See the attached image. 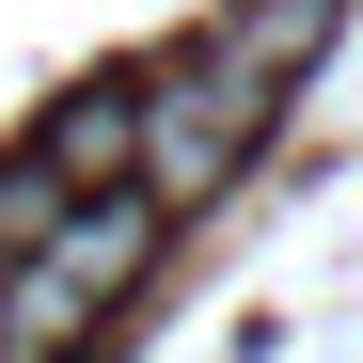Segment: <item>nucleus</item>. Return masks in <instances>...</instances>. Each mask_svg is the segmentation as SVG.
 I'll list each match as a JSON object with an SVG mask.
<instances>
[{"instance_id":"obj_5","label":"nucleus","mask_w":363,"mask_h":363,"mask_svg":"<svg viewBox=\"0 0 363 363\" xmlns=\"http://www.w3.org/2000/svg\"><path fill=\"white\" fill-rule=\"evenodd\" d=\"M64 221H79V190H64V174H48V158L16 143V158H0V269H32Z\"/></svg>"},{"instance_id":"obj_4","label":"nucleus","mask_w":363,"mask_h":363,"mask_svg":"<svg viewBox=\"0 0 363 363\" xmlns=\"http://www.w3.org/2000/svg\"><path fill=\"white\" fill-rule=\"evenodd\" d=\"M332 16H347V0H237V16H221L206 48H221L237 79H269V95H284V79H300V64L332 48Z\"/></svg>"},{"instance_id":"obj_3","label":"nucleus","mask_w":363,"mask_h":363,"mask_svg":"<svg viewBox=\"0 0 363 363\" xmlns=\"http://www.w3.org/2000/svg\"><path fill=\"white\" fill-rule=\"evenodd\" d=\"M32 158L64 174L79 206H111V190H127V79H79L64 111H48V143H32Z\"/></svg>"},{"instance_id":"obj_2","label":"nucleus","mask_w":363,"mask_h":363,"mask_svg":"<svg viewBox=\"0 0 363 363\" xmlns=\"http://www.w3.org/2000/svg\"><path fill=\"white\" fill-rule=\"evenodd\" d=\"M253 127H269V79H237L221 48H174L158 79H127V190L174 221V206H206L237 158H253Z\"/></svg>"},{"instance_id":"obj_1","label":"nucleus","mask_w":363,"mask_h":363,"mask_svg":"<svg viewBox=\"0 0 363 363\" xmlns=\"http://www.w3.org/2000/svg\"><path fill=\"white\" fill-rule=\"evenodd\" d=\"M143 269H158V206H143V190L79 206L32 269H0V363H79V347H95V316H111Z\"/></svg>"}]
</instances>
